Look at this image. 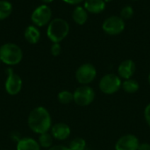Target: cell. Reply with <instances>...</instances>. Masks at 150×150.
<instances>
[{
    "label": "cell",
    "mask_w": 150,
    "mask_h": 150,
    "mask_svg": "<svg viewBox=\"0 0 150 150\" xmlns=\"http://www.w3.org/2000/svg\"><path fill=\"white\" fill-rule=\"evenodd\" d=\"M122 86V80L115 73H107L104 75L99 80V89L105 95L116 94Z\"/></svg>",
    "instance_id": "277c9868"
},
{
    "label": "cell",
    "mask_w": 150,
    "mask_h": 150,
    "mask_svg": "<svg viewBox=\"0 0 150 150\" xmlns=\"http://www.w3.org/2000/svg\"><path fill=\"white\" fill-rule=\"evenodd\" d=\"M50 133L52 134L53 138L56 141H65L67 140L71 134V129L69 125L66 123L59 122L52 126L50 129Z\"/></svg>",
    "instance_id": "7c38bea8"
},
{
    "label": "cell",
    "mask_w": 150,
    "mask_h": 150,
    "mask_svg": "<svg viewBox=\"0 0 150 150\" xmlns=\"http://www.w3.org/2000/svg\"><path fill=\"white\" fill-rule=\"evenodd\" d=\"M16 150H41L37 140L32 137H23L16 143Z\"/></svg>",
    "instance_id": "4fadbf2b"
},
{
    "label": "cell",
    "mask_w": 150,
    "mask_h": 150,
    "mask_svg": "<svg viewBox=\"0 0 150 150\" xmlns=\"http://www.w3.org/2000/svg\"><path fill=\"white\" fill-rule=\"evenodd\" d=\"M6 79L4 81L5 92L11 96L18 95L23 88V80L21 77L17 74L11 67H8L5 70Z\"/></svg>",
    "instance_id": "5b68a950"
},
{
    "label": "cell",
    "mask_w": 150,
    "mask_h": 150,
    "mask_svg": "<svg viewBox=\"0 0 150 150\" xmlns=\"http://www.w3.org/2000/svg\"><path fill=\"white\" fill-rule=\"evenodd\" d=\"M148 80H149V85H150V73L149 74V77H148Z\"/></svg>",
    "instance_id": "f1b7e54d"
},
{
    "label": "cell",
    "mask_w": 150,
    "mask_h": 150,
    "mask_svg": "<svg viewBox=\"0 0 150 150\" xmlns=\"http://www.w3.org/2000/svg\"><path fill=\"white\" fill-rule=\"evenodd\" d=\"M70 150H85L87 147V142L83 138L76 137L74 138L68 146Z\"/></svg>",
    "instance_id": "44dd1931"
},
{
    "label": "cell",
    "mask_w": 150,
    "mask_h": 150,
    "mask_svg": "<svg viewBox=\"0 0 150 150\" xmlns=\"http://www.w3.org/2000/svg\"><path fill=\"white\" fill-rule=\"evenodd\" d=\"M72 19L77 25H83L88 20V11L82 6H76L72 11Z\"/></svg>",
    "instance_id": "2e32d148"
},
{
    "label": "cell",
    "mask_w": 150,
    "mask_h": 150,
    "mask_svg": "<svg viewBox=\"0 0 150 150\" xmlns=\"http://www.w3.org/2000/svg\"><path fill=\"white\" fill-rule=\"evenodd\" d=\"M133 1H136V0H133Z\"/></svg>",
    "instance_id": "1f68e13d"
},
{
    "label": "cell",
    "mask_w": 150,
    "mask_h": 150,
    "mask_svg": "<svg viewBox=\"0 0 150 150\" xmlns=\"http://www.w3.org/2000/svg\"><path fill=\"white\" fill-rule=\"evenodd\" d=\"M74 103L80 107H86L91 104L95 99L96 94L94 89L89 85L79 86L73 92Z\"/></svg>",
    "instance_id": "8992f818"
},
{
    "label": "cell",
    "mask_w": 150,
    "mask_h": 150,
    "mask_svg": "<svg viewBox=\"0 0 150 150\" xmlns=\"http://www.w3.org/2000/svg\"><path fill=\"white\" fill-rule=\"evenodd\" d=\"M0 64H1V60H0Z\"/></svg>",
    "instance_id": "4dcf8cb0"
},
{
    "label": "cell",
    "mask_w": 150,
    "mask_h": 150,
    "mask_svg": "<svg viewBox=\"0 0 150 150\" xmlns=\"http://www.w3.org/2000/svg\"><path fill=\"white\" fill-rule=\"evenodd\" d=\"M144 118H145L148 126L150 127V103L144 109Z\"/></svg>",
    "instance_id": "cb8c5ba5"
},
{
    "label": "cell",
    "mask_w": 150,
    "mask_h": 150,
    "mask_svg": "<svg viewBox=\"0 0 150 150\" xmlns=\"http://www.w3.org/2000/svg\"><path fill=\"white\" fill-rule=\"evenodd\" d=\"M47 150H70V149L64 145H54Z\"/></svg>",
    "instance_id": "d4e9b609"
},
{
    "label": "cell",
    "mask_w": 150,
    "mask_h": 150,
    "mask_svg": "<svg viewBox=\"0 0 150 150\" xmlns=\"http://www.w3.org/2000/svg\"><path fill=\"white\" fill-rule=\"evenodd\" d=\"M54 138L52 136V134L50 133V132L40 134L38 137V142L40 146L41 149H49L51 147L54 146Z\"/></svg>",
    "instance_id": "ac0fdd59"
},
{
    "label": "cell",
    "mask_w": 150,
    "mask_h": 150,
    "mask_svg": "<svg viewBox=\"0 0 150 150\" xmlns=\"http://www.w3.org/2000/svg\"><path fill=\"white\" fill-rule=\"evenodd\" d=\"M50 52L52 56L54 57H58L62 53V46L60 43H53L51 48H50Z\"/></svg>",
    "instance_id": "603a6c76"
},
{
    "label": "cell",
    "mask_w": 150,
    "mask_h": 150,
    "mask_svg": "<svg viewBox=\"0 0 150 150\" xmlns=\"http://www.w3.org/2000/svg\"><path fill=\"white\" fill-rule=\"evenodd\" d=\"M40 31L39 28L34 26V25H30L28 26L24 32V37L27 42L30 44H36L40 42Z\"/></svg>",
    "instance_id": "5bb4252c"
},
{
    "label": "cell",
    "mask_w": 150,
    "mask_h": 150,
    "mask_svg": "<svg viewBox=\"0 0 150 150\" xmlns=\"http://www.w3.org/2000/svg\"><path fill=\"white\" fill-rule=\"evenodd\" d=\"M57 100L62 104H69L74 102L73 93L69 90H62L57 95Z\"/></svg>",
    "instance_id": "ffe728a7"
},
{
    "label": "cell",
    "mask_w": 150,
    "mask_h": 150,
    "mask_svg": "<svg viewBox=\"0 0 150 150\" xmlns=\"http://www.w3.org/2000/svg\"><path fill=\"white\" fill-rule=\"evenodd\" d=\"M134 15V9L130 5L124 6L120 11V18L125 19H130Z\"/></svg>",
    "instance_id": "7402d4cb"
},
{
    "label": "cell",
    "mask_w": 150,
    "mask_h": 150,
    "mask_svg": "<svg viewBox=\"0 0 150 150\" xmlns=\"http://www.w3.org/2000/svg\"><path fill=\"white\" fill-rule=\"evenodd\" d=\"M23 59L22 49L16 43L6 42L0 46L1 63L11 67L18 65Z\"/></svg>",
    "instance_id": "7a4b0ae2"
},
{
    "label": "cell",
    "mask_w": 150,
    "mask_h": 150,
    "mask_svg": "<svg viewBox=\"0 0 150 150\" xmlns=\"http://www.w3.org/2000/svg\"><path fill=\"white\" fill-rule=\"evenodd\" d=\"M52 11L51 8L47 4H41L36 7L32 14L31 20L34 26L37 27H41L49 24L52 20Z\"/></svg>",
    "instance_id": "52a82bcc"
},
{
    "label": "cell",
    "mask_w": 150,
    "mask_h": 150,
    "mask_svg": "<svg viewBox=\"0 0 150 150\" xmlns=\"http://www.w3.org/2000/svg\"><path fill=\"white\" fill-rule=\"evenodd\" d=\"M75 77L79 84L89 85L97 77V69L91 63L83 64L76 69Z\"/></svg>",
    "instance_id": "ba28073f"
},
{
    "label": "cell",
    "mask_w": 150,
    "mask_h": 150,
    "mask_svg": "<svg viewBox=\"0 0 150 150\" xmlns=\"http://www.w3.org/2000/svg\"><path fill=\"white\" fill-rule=\"evenodd\" d=\"M136 72V65L132 59H126L122 61L118 66V75L121 80L132 79Z\"/></svg>",
    "instance_id": "8fae6325"
},
{
    "label": "cell",
    "mask_w": 150,
    "mask_h": 150,
    "mask_svg": "<svg viewBox=\"0 0 150 150\" xmlns=\"http://www.w3.org/2000/svg\"><path fill=\"white\" fill-rule=\"evenodd\" d=\"M138 150H150V144L148 142L140 143Z\"/></svg>",
    "instance_id": "484cf974"
},
{
    "label": "cell",
    "mask_w": 150,
    "mask_h": 150,
    "mask_svg": "<svg viewBox=\"0 0 150 150\" xmlns=\"http://www.w3.org/2000/svg\"><path fill=\"white\" fill-rule=\"evenodd\" d=\"M62 1L69 4H78L81 2H83V0H62Z\"/></svg>",
    "instance_id": "4316f807"
},
{
    "label": "cell",
    "mask_w": 150,
    "mask_h": 150,
    "mask_svg": "<svg viewBox=\"0 0 150 150\" xmlns=\"http://www.w3.org/2000/svg\"><path fill=\"white\" fill-rule=\"evenodd\" d=\"M104 1H105V3H109V2H111L112 0H104Z\"/></svg>",
    "instance_id": "f546056e"
},
{
    "label": "cell",
    "mask_w": 150,
    "mask_h": 150,
    "mask_svg": "<svg viewBox=\"0 0 150 150\" xmlns=\"http://www.w3.org/2000/svg\"><path fill=\"white\" fill-rule=\"evenodd\" d=\"M13 7L11 2L7 0H0V20L7 19L12 12Z\"/></svg>",
    "instance_id": "d6986e66"
},
{
    "label": "cell",
    "mask_w": 150,
    "mask_h": 150,
    "mask_svg": "<svg viewBox=\"0 0 150 150\" xmlns=\"http://www.w3.org/2000/svg\"><path fill=\"white\" fill-rule=\"evenodd\" d=\"M27 126L33 133L38 135L50 132L53 126L50 112L44 106L33 108L28 114Z\"/></svg>",
    "instance_id": "6da1fadb"
},
{
    "label": "cell",
    "mask_w": 150,
    "mask_h": 150,
    "mask_svg": "<svg viewBox=\"0 0 150 150\" xmlns=\"http://www.w3.org/2000/svg\"><path fill=\"white\" fill-rule=\"evenodd\" d=\"M41 1L45 4H49V3H52L54 0H41Z\"/></svg>",
    "instance_id": "83f0119b"
},
{
    "label": "cell",
    "mask_w": 150,
    "mask_h": 150,
    "mask_svg": "<svg viewBox=\"0 0 150 150\" xmlns=\"http://www.w3.org/2000/svg\"><path fill=\"white\" fill-rule=\"evenodd\" d=\"M83 7L88 12L98 14L105 9V3L104 0H84Z\"/></svg>",
    "instance_id": "9a60e30c"
},
{
    "label": "cell",
    "mask_w": 150,
    "mask_h": 150,
    "mask_svg": "<svg viewBox=\"0 0 150 150\" xmlns=\"http://www.w3.org/2000/svg\"><path fill=\"white\" fill-rule=\"evenodd\" d=\"M121 88L127 94H134L139 90L140 84L136 80L133 78L129 80H124L122 81Z\"/></svg>",
    "instance_id": "e0dca14e"
},
{
    "label": "cell",
    "mask_w": 150,
    "mask_h": 150,
    "mask_svg": "<svg viewBox=\"0 0 150 150\" xmlns=\"http://www.w3.org/2000/svg\"><path fill=\"white\" fill-rule=\"evenodd\" d=\"M139 139L132 133L125 134L119 138L115 143V150H138Z\"/></svg>",
    "instance_id": "30bf717a"
},
{
    "label": "cell",
    "mask_w": 150,
    "mask_h": 150,
    "mask_svg": "<svg viewBox=\"0 0 150 150\" xmlns=\"http://www.w3.org/2000/svg\"><path fill=\"white\" fill-rule=\"evenodd\" d=\"M102 29L109 35H118L125 29V20L120 16H110L104 20Z\"/></svg>",
    "instance_id": "9c48e42d"
},
{
    "label": "cell",
    "mask_w": 150,
    "mask_h": 150,
    "mask_svg": "<svg viewBox=\"0 0 150 150\" xmlns=\"http://www.w3.org/2000/svg\"><path fill=\"white\" fill-rule=\"evenodd\" d=\"M69 33V23L61 18L52 19L47 27V36L53 43H60Z\"/></svg>",
    "instance_id": "3957f363"
}]
</instances>
